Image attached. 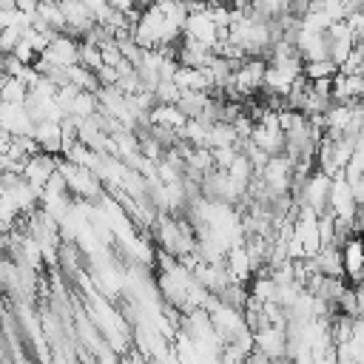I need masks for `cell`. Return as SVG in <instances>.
I'll use <instances>...</instances> for the list:
<instances>
[{
  "mask_svg": "<svg viewBox=\"0 0 364 364\" xmlns=\"http://www.w3.org/2000/svg\"><path fill=\"white\" fill-rule=\"evenodd\" d=\"M31 88L20 77H3V102H26Z\"/></svg>",
  "mask_w": 364,
  "mask_h": 364,
  "instance_id": "18",
  "label": "cell"
},
{
  "mask_svg": "<svg viewBox=\"0 0 364 364\" xmlns=\"http://www.w3.org/2000/svg\"><path fill=\"white\" fill-rule=\"evenodd\" d=\"M154 94H156L159 102H179L182 88L176 85V80H159V85L154 88Z\"/></svg>",
  "mask_w": 364,
  "mask_h": 364,
  "instance_id": "22",
  "label": "cell"
},
{
  "mask_svg": "<svg viewBox=\"0 0 364 364\" xmlns=\"http://www.w3.org/2000/svg\"><path fill=\"white\" fill-rule=\"evenodd\" d=\"M228 267H230L233 279L242 282V284H245V282H253V276H256L253 262H250V253H247L245 245H233V247L228 250Z\"/></svg>",
  "mask_w": 364,
  "mask_h": 364,
  "instance_id": "14",
  "label": "cell"
},
{
  "mask_svg": "<svg viewBox=\"0 0 364 364\" xmlns=\"http://www.w3.org/2000/svg\"><path fill=\"white\" fill-rule=\"evenodd\" d=\"M134 6H136L139 11H145V9H151V6H156V0H134Z\"/></svg>",
  "mask_w": 364,
  "mask_h": 364,
  "instance_id": "29",
  "label": "cell"
},
{
  "mask_svg": "<svg viewBox=\"0 0 364 364\" xmlns=\"http://www.w3.org/2000/svg\"><path fill=\"white\" fill-rule=\"evenodd\" d=\"M80 63H82L85 68H91V71H100V68L105 65V60H102V48H100L97 43L82 40V43H80Z\"/></svg>",
  "mask_w": 364,
  "mask_h": 364,
  "instance_id": "20",
  "label": "cell"
},
{
  "mask_svg": "<svg viewBox=\"0 0 364 364\" xmlns=\"http://www.w3.org/2000/svg\"><path fill=\"white\" fill-rule=\"evenodd\" d=\"M250 296H256L259 301H276L279 299V284L273 282L270 273H256L253 282H250Z\"/></svg>",
  "mask_w": 364,
  "mask_h": 364,
  "instance_id": "17",
  "label": "cell"
},
{
  "mask_svg": "<svg viewBox=\"0 0 364 364\" xmlns=\"http://www.w3.org/2000/svg\"><path fill=\"white\" fill-rule=\"evenodd\" d=\"M185 122H188V114L179 108V102H156V108L151 111V125H165V128L182 131Z\"/></svg>",
  "mask_w": 364,
  "mask_h": 364,
  "instance_id": "13",
  "label": "cell"
},
{
  "mask_svg": "<svg viewBox=\"0 0 364 364\" xmlns=\"http://www.w3.org/2000/svg\"><path fill=\"white\" fill-rule=\"evenodd\" d=\"M34 139L40 142V151L60 156V154H63V122H57V119H43V122H37Z\"/></svg>",
  "mask_w": 364,
  "mask_h": 364,
  "instance_id": "9",
  "label": "cell"
},
{
  "mask_svg": "<svg viewBox=\"0 0 364 364\" xmlns=\"http://www.w3.org/2000/svg\"><path fill=\"white\" fill-rule=\"evenodd\" d=\"M100 111V97L97 91H80L68 108V117H80V119H88Z\"/></svg>",
  "mask_w": 364,
  "mask_h": 364,
  "instance_id": "16",
  "label": "cell"
},
{
  "mask_svg": "<svg viewBox=\"0 0 364 364\" xmlns=\"http://www.w3.org/2000/svg\"><path fill=\"white\" fill-rule=\"evenodd\" d=\"M245 3H250V0H245Z\"/></svg>",
  "mask_w": 364,
  "mask_h": 364,
  "instance_id": "32",
  "label": "cell"
},
{
  "mask_svg": "<svg viewBox=\"0 0 364 364\" xmlns=\"http://www.w3.org/2000/svg\"><path fill=\"white\" fill-rule=\"evenodd\" d=\"M20 40H23V28H20V26H6V28H3V37H0L3 54H11Z\"/></svg>",
  "mask_w": 364,
  "mask_h": 364,
  "instance_id": "24",
  "label": "cell"
},
{
  "mask_svg": "<svg viewBox=\"0 0 364 364\" xmlns=\"http://www.w3.org/2000/svg\"><path fill=\"white\" fill-rule=\"evenodd\" d=\"M264 74H267V60H262V57H247V60L236 68L233 88H230V91H225L222 97H228V100L239 102V100H245V97H250V94L262 91V88H264Z\"/></svg>",
  "mask_w": 364,
  "mask_h": 364,
  "instance_id": "1",
  "label": "cell"
},
{
  "mask_svg": "<svg viewBox=\"0 0 364 364\" xmlns=\"http://www.w3.org/2000/svg\"><path fill=\"white\" fill-rule=\"evenodd\" d=\"M208 6H210V3H208ZM219 31H222V28H219V23L210 17L208 9H205V11H191L188 26H185V34H188L191 40L216 48V43H219Z\"/></svg>",
  "mask_w": 364,
  "mask_h": 364,
  "instance_id": "5",
  "label": "cell"
},
{
  "mask_svg": "<svg viewBox=\"0 0 364 364\" xmlns=\"http://www.w3.org/2000/svg\"><path fill=\"white\" fill-rule=\"evenodd\" d=\"M347 182H350V188H353L355 202H358V205H364V173H361V176H355V179H347Z\"/></svg>",
  "mask_w": 364,
  "mask_h": 364,
  "instance_id": "26",
  "label": "cell"
},
{
  "mask_svg": "<svg viewBox=\"0 0 364 364\" xmlns=\"http://www.w3.org/2000/svg\"><path fill=\"white\" fill-rule=\"evenodd\" d=\"M330 210H333V216H336V219H341V222H350V225H353V219H355L358 202H355V196H353V188H350V182H347L344 171H341L338 176H333Z\"/></svg>",
  "mask_w": 364,
  "mask_h": 364,
  "instance_id": "3",
  "label": "cell"
},
{
  "mask_svg": "<svg viewBox=\"0 0 364 364\" xmlns=\"http://www.w3.org/2000/svg\"><path fill=\"white\" fill-rule=\"evenodd\" d=\"M57 165H60V159H57L54 154L40 151V154L28 156V162H26V168H23V176H26L31 185L46 188V185L51 182V176L57 173Z\"/></svg>",
  "mask_w": 364,
  "mask_h": 364,
  "instance_id": "7",
  "label": "cell"
},
{
  "mask_svg": "<svg viewBox=\"0 0 364 364\" xmlns=\"http://www.w3.org/2000/svg\"><path fill=\"white\" fill-rule=\"evenodd\" d=\"M250 139H253L259 148H264L270 156L284 154V148H287V136H284V131L276 128V125H262V122H256Z\"/></svg>",
  "mask_w": 364,
  "mask_h": 364,
  "instance_id": "10",
  "label": "cell"
},
{
  "mask_svg": "<svg viewBox=\"0 0 364 364\" xmlns=\"http://www.w3.org/2000/svg\"><path fill=\"white\" fill-rule=\"evenodd\" d=\"M358 284H364V270H361V279H358Z\"/></svg>",
  "mask_w": 364,
  "mask_h": 364,
  "instance_id": "31",
  "label": "cell"
},
{
  "mask_svg": "<svg viewBox=\"0 0 364 364\" xmlns=\"http://www.w3.org/2000/svg\"><path fill=\"white\" fill-rule=\"evenodd\" d=\"M108 3H111L114 9H119V11H125V14L136 9V6H134V0H108Z\"/></svg>",
  "mask_w": 364,
  "mask_h": 364,
  "instance_id": "28",
  "label": "cell"
},
{
  "mask_svg": "<svg viewBox=\"0 0 364 364\" xmlns=\"http://www.w3.org/2000/svg\"><path fill=\"white\" fill-rule=\"evenodd\" d=\"M341 256H344V270H347V276H350V279L358 284L361 270H364V236L353 233V236L344 242Z\"/></svg>",
  "mask_w": 364,
  "mask_h": 364,
  "instance_id": "11",
  "label": "cell"
},
{
  "mask_svg": "<svg viewBox=\"0 0 364 364\" xmlns=\"http://www.w3.org/2000/svg\"><path fill=\"white\" fill-rule=\"evenodd\" d=\"M80 43H82V40H77V37H71V34H57V37L51 40V46H48L40 57H46V60L54 63V65H77V63H80Z\"/></svg>",
  "mask_w": 364,
  "mask_h": 364,
  "instance_id": "6",
  "label": "cell"
},
{
  "mask_svg": "<svg viewBox=\"0 0 364 364\" xmlns=\"http://www.w3.org/2000/svg\"><path fill=\"white\" fill-rule=\"evenodd\" d=\"M256 350H262L273 361L276 358H284L287 355V327L267 324V327L256 330Z\"/></svg>",
  "mask_w": 364,
  "mask_h": 364,
  "instance_id": "8",
  "label": "cell"
},
{
  "mask_svg": "<svg viewBox=\"0 0 364 364\" xmlns=\"http://www.w3.org/2000/svg\"><path fill=\"white\" fill-rule=\"evenodd\" d=\"M327 37H330V60L341 68V65L347 63V57L353 54V48H355V43H358V37H355V31H353V26H350L347 20L333 23V26H330V31H327Z\"/></svg>",
  "mask_w": 364,
  "mask_h": 364,
  "instance_id": "4",
  "label": "cell"
},
{
  "mask_svg": "<svg viewBox=\"0 0 364 364\" xmlns=\"http://www.w3.org/2000/svg\"><path fill=\"white\" fill-rule=\"evenodd\" d=\"M239 134L233 128V122H216L210 125V148H225V145H236Z\"/></svg>",
  "mask_w": 364,
  "mask_h": 364,
  "instance_id": "19",
  "label": "cell"
},
{
  "mask_svg": "<svg viewBox=\"0 0 364 364\" xmlns=\"http://www.w3.org/2000/svg\"><path fill=\"white\" fill-rule=\"evenodd\" d=\"M279 3H282V6H284V9H287V11H290V9H293V3H296V0H279Z\"/></svg>",
  "mask_w": 364,
  "mask_h": 364,
  "instance_id": "30",
  "label": "cell"
},
{
  "mask_svg": "<svg viewBox=\"0 0 364 364\" xmlns=\"http://www.w3.org/2000/svg\"><path fill=\"white\" fill-rule=\"evenodd\" d=\"M210 100H213L210 91H182V97H179V108L188 114V119H199L202 111L210 105Z\"/></svg>",
  "mask_w": 364,
  "mask_h": 364,
  "instance_id": "15",
  "label": "cell"
},
{
  "mask_svg": "<svg viewBox=\"0 0 364 364\" xmlns=\"http://www.w3.org/2000/svg\"><path fill=\"white\" fill-rule=\"evenodd\" d=\"M213 151V165L219 168V171H228L233 162H236V156L242 154L236 145H225V148H210Z\"/></svg>",
  "mask_w": 364,
  "mask_h": 364,
  "instance_id": "23",
  "label": "cell"
},
{
  "mask_svg": "<svg viewBox=\"0 0 364 364\" xmlns=\"http://www.w3.org/2000/svg\"><path fill=\"white\" fill-rule=\"evenodd\" d=\"M313 259H316L318 273H324V276H330V279H344V276H347L341 247H336V245H324Z\"/></svg>",
  "mask_w": 364,
  "mask_h": 364,
  "instance_id": "12",
  "label": "cell"
},
{
  "mask_svg": "<svg viewBox=\"0 0 364 364\" xmlns=\"http://www.w3.org/2000/svg\"><path fill=\"white\" fill-rule=\"evenodd\" d=\"M353 341H355V344H364V316H355V324H353Z\"/></svg>",
  "mask_w": 364,
  "mask_h": 364,
  "instance_id": "27",
  "label": "cell"
},
{
  "mask_svg": "<svg viewBox=\"0 0 364 364\" xmlns=\"http://www.w3.org/2000/svg\"><path fill=\"white\" fill-rule=\"evenodd\" d=\"M341 68L333 63V60H310L304 63V77L313 82V80H321V77H336Z\"/></svg>",
  "mask_w": 364,
  "mask_h": 364,
  "instance_id": "21",
  "label": "cell"
},
{
  "mask_svg": "<svg viewBox=\"0 0 364 364\" xmlns=\"http://www.w3.org/2000/svg\"><path fill=\"white\" fill-rule=\"evenodd\" d=\"M97 80H100V88H102V85H117V82H119V71H117L114 65H102V68L97 71Z\"/></svg>",
  "mask_w": 364,
  "mask_h": 364,
  "instance_id": "25",
  "label": "cell"
},
{
  "mask_svg": "<svg viewBox=\"0 0 364 364\" xmlns=\"http://www.w3.org/2000/svg\"><path fill=\"white\" fill-rule=\"evenodd\" d=\"M330 191H333V176L324 173L321 168H316V171L304 179L301 193H299L296 202H299V205H310V208L321 216V213L330 210Z\"/></svg>",
  "mask_w": 364,
  "mask_h": 364,
  "instance_id": "2",
  "label": "cell"
}]
</instances>
